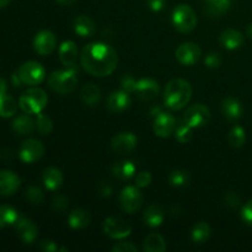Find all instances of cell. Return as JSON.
<instances>
[{
	"label": "cell",
	"instance_id": "obj_19",
	"mask_svg": "<svg viewBox=\"0 0 252 252\" xmlns=\"http://www.w3.org/2000/svg\"><path fill=\"white\" fill-rule=\"evenodd\" d=\"M219 41L224 48L229 49V51H234V49L240 48L245 42V37L240 31L234 29L224 30L219 36Z\"/></svg>",
	"mask_w": 252,
	"mask_h": 252
},
{
	"label": "cell",
	"instance_id": "obj_48",
	"mask_svg": "<svg viewBox=\"0 0 252 252\" xmlns=\"http://www.w3.org/2000/svg\"><path fill=\"white\" fill-rule=\"evenodd\" d=\"M39 249L44 252H56L59 250L58 246L56 245V243L52 240H43L41 244H39Z\"/></svg>",
	"mask_w": 252,
	"mask_h": 252
},
{
	"label": "cell",
	"instance_id": "obj_37",
	"mask_svg": "<svg viewBox=\"0 0 252 252\" xmlns=\"http://www.w3.org/2000/svg\"><path fill=\"white\" fill-rule=\"evenodd\" d=\"M36 128L42 135H49L53 130V121L44 113H38L36 118Z\"/></svg>",
	"mask_w": 252,
	"mask_h": 252
},
{
	"label": "cell",
	"instance_id": "obj_11",
	"mask_svg": "<svg viewBox=\"0 0 252 252\" xmlns=\"http://www.w3.org/2000/svg\"><path fill=\"white\" fill-rule=\"evenodd\" d=\"M176 118L169 112H160L159 115L155 117L154 125H153V129L154 133L160 138H169L170 135L174 134L175 129H176Z\"/></svg>",
	"mask_w": 252,
	"mask_h": 252
},
{
	"label": "cell",
	"instance_id": "obj_44",
	"mask_svg": "<svg viewBox=\"0 0 252 252\" xmlns=\"http://www.w3.org/2000/svg\"><path fill=\"white\" fill-rule=\"evenodd\" d=\"M241 218L248 225L252 226V199L244 206L243 211H241Z\"/></svg>",
	"mask_w": 252,
	"mask_h": 252
},
{
	"label": "cell",
	"instance_id": "obj_24",
	"mask_svg": "<svg viewBox=\"0 0 252 252\" xmlns=\"http://www.w3.org/2000/svg\"><path fill=\"white\" fill-rule=\"evenodd\" d=\"M42 181L49 191H57L64 181L63 172L57 167H47L42 175Z\"/></svg>",
	"mask_w": 252,
	"mask_h": 252
},
{
	"label": "cell",
	"instance_id": "obj_41",
	"mask_svg": "<svg viewBox=\"0 0 252 252\" xmlns=\"http://www.w3.org/2000/svg\"><path fill=\"white\" fill-rule=\"evenodd\" d=\"M137 83L138 81L135 80L133 76L127 75V74L121 79V85H122V89L125 91H127V93H134L135 88H137Z\"/></svg>",
	"mask_w": 252,
	"mask_h": 252
},
{
	"label": "cell",
	"instance_id": "obj_36",
	"mask_svg": "<svg viewBox=\"0 0 252 252\" xmlns=\"http://www.w3.org/2000/svg\"><path fill=\"white\" fill-rule=\"evenodd\" d=\"M175 138L179 143H182V144H186L193 137V132H192V127H189L186 122L182 121L181 123L176 126V129L174 132Z\"/></svg>",
	"mask_w": 252,
	"mask_h": 252
},
{
	"label": "cell",
	"instance_id": "obj_30",
	"mask_svg": "<svg viewBox=\"0 0 252 252\" xmlns=\"http://www.w3.org/2000/svg\"><path fill=\"white\" fill-rule=\"evenodd\" d=\"M143 249L147 252H164L166 250V243L160 234L153 233L145 238Z\"/></svg>",
	"mask_w": 252,
	"mask_h": 252
},
{
	"label": "cell",
	"instance_id": "obj_14",
	"mask_svg": "<svg viewBox=\"0 0 252 252\" xmlns=\"http://www.w3.org/2000/svg\"><path fill=\"white\" fill-rule=\"evenodd\" d=\"M57 46L56 34L48 30H42L34 36L33 48L41 56H48L54 51Z\"/></svg>",
	"mask_w": 252,
	"mask_h": 252
},
{
	"label": "cell",
	"instance_id": "obj_51",
	"mask_svg": "<svg viewBox=\"0 0 252 252\" xmlns=\"http://www.w3.org/2000/svg\"><path fill=\"white\" fill-rule=\"evenodd\" d=\"M10 2H11V0H0V9H2V7H6Z\"/></svg>",
	"mask_w": 252,
	"mask_h": 252
},
{
	"label": "cell",
	"instance_id": "obj_49",
	"mask_svg": "<svg viewBox=\"0 0 252 252\" xmlns=\"http://www.w3.org/2000/svg\"><path fill=\"white\" fill-rule=\"evenodd\" d=\"M56 1L62 6H71L73 4H75L76 0H56Z\"/></svg>",
	"mask_w": 252,
	"mask_h": 252
},
{
	"label": "cell",
	"instance_id": "obj_13",
	"mask_svg": "<svg viewBox=\"0 0 252 252\" xmlns=\"http://www.w3.org/2000/svg\"><path fill=\"white\" fill-rule=\"evenodd\" d=\"M138 143V138L132 132H122L111 140V148L117 154H129L135 149Z\"/></svg>",
	"mask_w": 252,
	"mask_h": 252
},
{
	"label": "cell",
	"instance_id": "obj_5",
	"mask_svg": "<svg viewBox=\"0 0 252 252\" xmlns=\"http://www.w3.org/2000/svg\"><path fill=\"white\" fill-rule=\"evenodd\" d=\"M172 24L181 33H189L197 26V15L194 10L187 4H180L172 11Z\"/></svg>",
	"mask_w": 252,
	"mask_h": 252
},
{
	"label": "cell",
	"instance_id": "obj_9",
	"mask_svg": "<svg viewBox=\"0 0 252 252\" xmlns=\"http://www.w3.org/2000/svg\"><path fill=\"white\" fill-rule=\"evenodd\" d=\"M102 229L103 233L108 238L115 239V240H121V239L127 238L132 233V226L126 220L121 218H116V217L105 219L102 223Z\"/></svg>",
	"mask_w": 252,
	"mask_h": 252
},
{
	"label": "cell",
	"instance_id": "obj_39",
	"mask_svg": "<svg viewBox=\"0 0 252 252\" xmlns=\"http://www.w3.org/2000/svg\"><path fill=\"white\" fill-rule=\"evenodd\" d=\"M221 63H223V58H221L220 54L216 53V52L207 54V57L204 58V64L211 69H218L221 65Z\"/></svg>",
	"mask_w": 252,
	"mask_h": 252
},
{
	"label": "cell",
	"instance_id": "obj_17",
	"mask_svg": "<svg viewBox=\"0 0 252 252\" xmlns=\"http://www.w3.org/2000/svg\"><path fill=\"white\" fill-rule=\"evenodd\" d=\"M132 103L129 93L125 90H117L110 94L107 98V108L112 113H121L128 110Z\"/></svg>",
	"mask_w": 252,
	"mask_h": 252
},
{
	"label": "cell",
	"instance_id": "obj_28",
	"mask_svg": "<svg viewBox=\"0 0 252 252\" xmlns=\"http://www.w3.org/2000/svg\"><path fill=\"white\" fill-rule=\"evenodd\" d=\"M80 97L88 106H95L101 98V90L93 83L85 84L80 90Z\"/></svg>",
	"mask_w": 252,
	"mask_h": 252
},
{
	"label": "cell",
	"instance_id": "obj_4",
	"mask_svg": "<svg viewBox=\"0 0 252 252\" xmlns=\"http://www.w3.org/2000/svg\"><path fill=\"white\" fill-rule=\"evenodd\" d=\"M48 96L39 88H31L25 91L19 98V107L29 115H38L46 108Z\"/></svg>",
	"mask_w": 252,
	"mask_h": 252
},
{
	"label": "cell",
	"instance_id": "obj_33",
	"mask_svg": "<svg viewBox=\"0 0 252 252\" xmlns=\"http://www.w3.org/2000/svg\"><path fill=\"white\" fill-rule=\"evenodd\" d=\"M211 226L207 223H204V221H199V223H197L196 225L193 226V229H192L191 238L192 240H193V243L202 244L204 243V241L208 240L209 236H211Z\"/></svg>",
	"mask_w": 252,
	"mask_h": 252
},
{
	"label": "cell",
	"instance_id": "obj_3",
	"mask_svg": "<svg viewBox=\"0 0 252 252\" xmlns=\"http://www.w3.org/2000/svg\"><path fill=\"white\" fill-rule=\"evenodd\" d=\"M48 86L54 93L61 95H68L75 91L78 86V76L74 69L68 68L66 70H56L48 76Z\"/></svg>",
	"mask_w": 252,
	"mask_h": 252
},
{
	"label": "cell",
	"instance_id": "obj_34",
	"mask_svg": "<svg viewBox=\"0 0 252 252\" xmlns=\"http://www.w3.org/2000/svg\"><path fill=\"white\" fill-rule=\"evenodd\" d=\"M228 142L230 147L233 148H241L246 142V133L245 129L240 126H235L233 129L229 132Z\"/></svg>",
	"mask_w": 252,
	"mask_h": 252
},
{
	"label": "cell",
	"instance_id": "obj_21",
	"mask_svg": "<svg viewBox=\"0 0 252 252\" xmlns=\"http://www.w3.org/2000/svg\"><path fill=\"white\" fill-rule=\"evenodd\" d=\"M166 217V212H165L164 207L160 204H152L145 209L144 214H143V219H144L145 224L149 225L150 228H158L161 225Z\"/></svg>",
	"mask_w": 252,
	"mask_h": 252
},
{
	"label": "cell",
	"instance_id": "obj_47",
	"mask_svg": "<svg viewBox=\"0 0 252 252\" xmlns=\"http://www.w3.org/2000/svg\"><path fill=\"white\" fill-rule=\"evenodd\" d=\"M97 191H98V193H100L102 197H110L111 194H112L113 189H112V186L108 184V182L103 181V182H101L100 185H98Z\"/></svg>",
	"mask_w": 252,
	"mask_h": 252
},
{
	"label": "cell",
	"instance_id": "obj_26",
	"mask_svg": "<svg viewBox=\"0 0 252 252\" xmlns=\"http://www.w3.org/2000/svg\"><path fill=\"white\" fill-rule=\"evenodd\" d=\"M137 167H135L134 162L129 161V160H123V161L116 162L112 166V174L116 179L121 180V181H127V180L132 179L134 176Z\"/></svg>",
	"mask_w": 252,
	"mask_h": 252
},
{
	"label": "cell",
	"instance_id": "obj_32",
	"mask_svg": "<svg viewBox=\"0 0 252 252\" xmlns=\"http://www.w3.org/2000/svg\"><path fill=\"white\" fill-rule=\"evenodd\" d=\"M20 216L15 208L10 206H0V228L15 225Z\"/></svg>",
	"mask_w": 252,
	"mask_h": 252
},
{
	"label": "cell",
	"instance_id": "obj_16",
	"mask_svg": "<svg viewBox=\"0 0 252 252\" xmlns=\"http://www.w3.org/2000/svg\"><path fill=\"white\" fill-rule=\"evenodd\" d=\"M20 185H21V180L15 172L10 170L0 171V196H12L20 189Z\"/></svg>",
	"mask_w": 252,
	"mask_h": 252
},
{
	"label": "cell",
	"instance_id": "obj_42",
	"mask_svg": "<svg viewBox=\"0 0 252 252\" xmlns=\"http://www.w3.org/2000/svg\"><path fill=\"white\" fill-rule=\"evenodd\" d=\"M68 203H69L68 198H66L65 196H63V194H57V196L53 198V201H52V206H53V208L59 212L65 211L66 207H68Z\"/></svg>",
	"mask_w": 252,
	"mask_h": 252
},
{
	"label": "cell",
	"instance_id": "obj_46",
	"mask_svg": "<svg viewBox=\"0 0 252 252\" xmlns=\"http://www.w3.org/2000/svg\"><path fill=\"white\" fill-rule=\"evenodd\" d=\"M147 5L152 11L159 12L166 6V0H147Z\"/></svg>",
	"mask_w": 252,
	"mask_h": 252
},
{
	"label": "cell",
	"instance_id": "obj_53",
	"mask_svg": "<svg viewBox=\"0 0 252 252\" xmlns=\"http://www.w3.org/2000/svg\"><path fill=\"white\" fill-rule=\"evenodd\" d=\"M204 1H211V0H204Z\"/></svg>",
	"mask_w": 252,
	"mask_h": 252
},
{
	"label": "cell",
	"instance_id": "obj_23",
	"mask_svg": "<svg viewBox=\"0 0 252 252\" xmlns=\"http://www.w3.org/2000/svg\"><path fill=\"white\" fill-rule=\"evenodd\" d=\"M221 113L229 121H238L243 116V105L234 97H226L221 101Z\"/></svg>",
	"mask_w": 252,
	"mask_h": 252
},
{
	"label": "cell",
	"instance_id": "obj_45",
	"mask_svg": "<svg viewBox=\"0 0 252 252\" xmlns=\"http://www.w3.org/2000/svg\"><path fill=\"white\" fill-rule=\"evenodd\" d=\"M224 202H225L226 206L230 207V208H235V207H238L239 204H240V198H239L238 194L234 193V192H228V193L225 194V197H224Z\"/></svg>",
	"mask_w": 252,
	"mask_h": 252
},
{
	"label": "cell",
	"instance_id": "obj_12",
	"mask_svg": "<svg viewBox=\"0 0 252 252\" xmlns=\"http://www.w3.org/2000/svg\"><path fill=\"white\" fill-rule=\"evenodd\" d=\"M175 54H176V59L180 64L189 66L199 61L202 52L198 44L193 43V42H186V43H182L181 46H179Z\"/></svg>",
	"mask_w": 252,
	"mask_h": 252
},
{
	"label": "cell",
	"instance_id": "obj_31",
	"mask_svg": "<svg viewBox=\"0 0 252 252\" xmlns=\"http://www.w3.org/2000/svg\"><path fill=\"white\" fill-rule=\"evenodd\" d=\"M17 102L12 96L6 93L0 95V117L10 118L16 113Z\"/></svg>",
	"mask_w": 252,
	"mask_h": 252
},
{
	"label": "cell",
	"instance_id": "obj_15",
	"mask_svg": "<svg viewBox=\"0 0 252 252\" xmlns=\"http://www.w3.org/2000/svg\"><path fill=\"white\" fill-rule=\"evenodd\" d=\"M135 95L140 101H152L155 97H158L160 93L159 83L154 79L144 78L138 80L137 88H135Z\"/></svg>",
	"mask_w": 252,
	"mask_h": 252
},
{
	"label": "cell",
	"instance_id": "obj_8",
	"mask_svg": "<svg viewBox=\"0 0 252 252\" xmlns=\"http://www.w3.org/2000/svg\"><path fill=\"white\" fill-rule=\"evenodd\" d=\"M143 194L137 186H127L122 189L120 194L121 207L127 213L133 214L142 207Z\"/></svg>",
	"mask_w": 252,
	"mask_h": 252
},
{
	"label": "cell",
	"instance_id": "obj_50",
	"mask_svg": "<svg viewBox=\"0 0 252 252\" xmlns=\"http://www.w3.org/2000/svg\"><path fill=\"white\" fill-rule=\"evenodd\" d=\"M6 90H7L6 81H5L2 78H0V95H1V94L6 93Z\"/></svg>",
	"mask_w": 252,
	"mask_h": 252
},
{
	"label": "cell",
	"instance_id": "obj_7",
	"mask_svg": "<svg viewBox=\"0 0 252 252\" xmlns=\"http://www.w3.org/2000/svg\"><path fill=\"white\" fill-rule=\"evenodd\" d=\"M211 121V111L202 103L192 105L186 110L184 115V122L192 128H201L208 125Z\"/></svg>",
	"mask_w": 252,
	"mask_h": 252
},
{
	"label": "cell",
	"instance_id": "obj_27",
	"mask_svg": "<svg viewBox=\"0 0 252 252\" xmlns=\"http://www.w3.org/2000/svg\"><path fill=\"white\" fill-rule=\"evenodd\" d=\"M90 213L85 209H74L68 217V224L71 229H84L90 224Z\"/></svg>",
	"mask_w": 252,
	"mask_h": 252
},
{
	"label": "cell",
	"instance_id": "obj_2",
	"mask_svg": "<svg viewBox=\"0 0 252 252\" xmlns=\"http://www.w3.org/2000/svg\"><path fill=\"white\" fill-rule=\"evenodd\" d=\"M192 97V86L185 79H172L167 83L164 93V102L170 110L179 111L186 107Z\"/></svg>",
	"mask_w": 252,
	"mask_h": 252
},
{
	"label": "cell",
	"instance_id": "obj_40",
	"mask_svg": "<svg viewBox=\"0 0 252 252\" xmlns=\"http://www.w3.org/2000/svg\"><path fill=\"white\" fill-rule=\"evenodd\" d=\"M152 174L149 171H142L137 175L135 177V186L139 189H144L152 184Z\"/></svg>",
	"mask_w": 252,
	"mask_h": 252
},
{
	"label": "cell",
	"instance_id": "obj_43",
	"mask_svg": "<svg viewBox=\"0 0 252 252\" xmlns=\"http://www.w3.org/2000/svg\"><path fill=\"white\" fill-rule=\"evenodd\" d=\"M113 252H137L138 248L132 243H128V241H122V243L116 244L112 248Z\"/></svg>",
	"mask_w": 252,
	"mask_h": 252
},
{
	"label": "cell",
	"instance_id": "obj_1",
	"mask_svg": "<svg viewBox=\"0 0 252 252\" xmlns=\"http://www.w3.org/2000/svg\"><path fill=\"white\" fill-rule=\"evenodd\" d=\"M80 63L84 70L96 78L111 75L117 68V52L102 42L86 44L80 54Z\"/></svg>",
	"mask_w": 252,
	"mask_h": 252
},
{
	"label": "cell",
	"instance_id": "obj_52",
	"mask_svg": "<svg viewBox=\"0 0 252 252\" xmlns=\"http://www.w3.org/2000/svg\"><path fill=\"white\" fill-rule=\"evenodd\" d=\"M246 34H248L250 38H252V24H250L248 26V29H246Z\"/></svg>",
	"mask_w": 252,
	"mask_h": 252
},
{
	"label": "cell",
	"instance_id": "obj_10",
	"mask_svg": "<svg viewBox=\"0 0 252 252\" xmlns=\"http://www.w3.org/2000/svg\"><path fill=\"white\" fill-rule=\"evenodd\" d=\"M20 159L26 164L36 162L43 157L44 145L37 139H26L20 148Z\"/></svg>",
	"mask_w": 252,
	"mask_h": 252
},
{
	"label": "cell",
	"instance_id": "obj_20",
	"mask_svg": "<svg viewBox=\"0 0 252 252\" xmlns=\"http://www.w3.org/2000/svg\"><path fill=\"white\" fill-rule=\"evenodd\" d=\"M58 56L59 61L64 66H66V68L73 66L75 64L76 59H78V47H76L75 42L64 41L59 46Z\"/></svg>",
	"mask_w": 252,
	"mask_h": 252
},
{
	"label": "cell",
	"instance_id": "obj_35",
	"mask_svg": "<svg viewBox=\"0 0 252 252\" xmlns=\"http://www.w3.org/2000/svg\"><path fill=\"white\" fill-rule=\"evenodd\" d=\"M189 181H191V177H189V174L186 170L177 169L171 171V174L169 175V182L174 187L187 186Z\"/></svg>",
	"mask_w": 252,
	"mask_h": 252
},
{
	"label": "cell",
	"instance_id": "obj_25",
	"mask_svg": "<svg viewBox=\"0 0 252 252\" xmlns=\"http://www.w3.org/2000/svg\"><path fill=\"white\" fill-rule=\"evenodd\" d=\"M36 127V121L32 120L29 113L20 115L12 121V130L19 135H27L31 134Z\"/></svg>",
	"mask_w": 252,
	"mask_h": 252
},
{
	"label": "cell",
	"instance_id": "obj_22",
	"mask_svg": "<svg viewBox=\"0 0 252 252\" xmlns=\"http://www.w3.org/2000/svg\"><path fill=\"white\" fill-rule=\"evenodd\" d=\"M73 29L80 37H93L96 32V25L86 15H79L74 19Z\"/></svg>",
	"mask_w": 252,
	"mask_h": 252
},
{
	"label": "cell",
	"instance_id": "obj_18",
	"mask_svg": "<svg viewBox=\"0 0 252 252\" xmlns=\"http://www.w3.org/2000/svg\"><path fill=\"white\" fill-rule=\"evenodd\" d=\"M15 226H16L17 235L21 239L22 243L32 244L37 239L38 229H37V225L31 220V219L20 217L19 220L15 224Z\"/></svg>",
	"mask_w": 252,
	"mask_h": 252
},
{
	"label": "cell",
	"instance_id": "obj_29",
	"mask_svg": "<svg viewBox=\"0 0 252 252\" xmlns=\"http://www.w3.org/2000/svg\"><path fill=\"white\" fill-rule=\"evenodd\" d=\"M230 0H211V1H207L204 12L212 17H218L225 14L230 9Z\"/></svg>",
	"mask_w": 252,
	"mask_h": 252
},
{
	"label": "cell",
	"instance_id": "obj_6",
	"mask_svg": "<svg viewBox=\"0 0 252 252\" xmlns=\"http://www.w3.org/2000/svg\"><path fill=\"white\" fill-rule=\"evenodd\" d=\"M17 74H19L22 84L30 86L38 85L46 78V70H44L43 65L34 61H29L22 64L17 70Z\"/></svg>",
	"mask_w": 252,
	"mask_h": 252
},
{
	"label": "cell",
	"instance_id": "obj_38",
	"mask_svg": "<svg viewBox=\"0 0 252 252\" xmlns=\"http://www.w3.org/2000/svg\"><path fill=\"white\" fill-rule=\"evenodd\" d=\"M25 197L32 204H41L44 201V194L42 189L37 186H30L25 191Z\"/></svg>",
	"mask_w": 252,
	"mask_h": 252
}]
</instances>
